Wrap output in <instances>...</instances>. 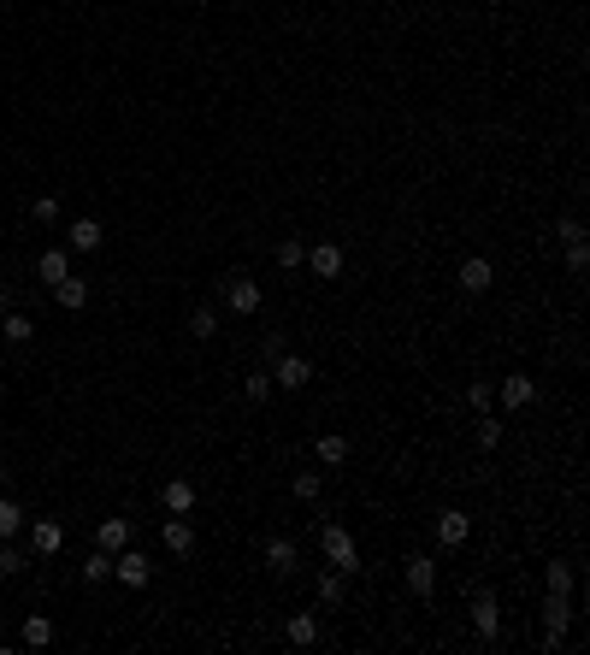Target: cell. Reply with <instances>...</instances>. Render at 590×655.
Returning <instances> with one entry per match:
<instances>
[{
	"label": "cell",
	"instance_id": "obj_1",
	"mask_svg": "<svg viewBox=\"0 0 590 655\" xmlns=\"http://www.w3.org/2000/svg\"><path fill=\"white\" fill-rule=\"evenodd\" d=\"M319 549H325V561H331L343 579H349V573H360V549H354V538L343 526H325L319 531Z\"/></svg>",
	"mask_w": 590,
	"mask_h": 655
},
{
	"label": "cell",
	"instance_id": "obj_2",
	"mask_svg": "<svg viewBox=\"0 0 590 655\" xmlns=\"http://www.w3.org/2000/svg\"><path fill=\"white\" fill-rule=\"evenodd\" d=\"M219 296H225V307H230V314H242V319L260 314V284H254L248 271H230L225 284H219Z\"/></svg>",
	"mask_w": 590,
	"mask_h": 655
},
{
	"label": "cell",
	"instance_id": "obj_3",
	"mask_svg": "<svg viewBox=\"0 0 590 655\" xmlns=\"http://www.w3.org/2000/svg\"><path fill=\"white\" fill-rule=\"evenodd\" d=\"M113 579H118V584H130V590H142V584L154 579V561H148V556H136V549L125 543V549L113 556Z\"/></svg>",
	"mask_w": 590,
	"mask_h": 655
},
{
	"label": "cell",
	"instance_id": "obj_4",
	"mask_svg": "<svg viewBox=\"0 0 590 655\" xmlns=\"http://www.w3.org/2000/svg\"><path fill=\"white\" fill-rule=\"evenodd\" d=\"M308 378H313V360H308V355H290V349H283V355L272 360V384H283V390H308Z\"/></svg>",
	"mask_w": 590,
	"mask_h": 655
},
{
	"label": "cell",
	"instance_id": "obj_5",
	"mask_svg": "<svg viewBox=\"0 0 590 655\" xmlns=\"http://www.w3.org/2000/svg\"><path fill=\"white\" fill-rule=\"evenodd\" d=\"M160 543H166L171 556H195V526H189V513H171L166 526H160Z\"/></svg>",
	"mask_w": 590,
	"mask_h": 655
},
{
	"label": "cell",
	"instance_id": "obj_6",
	"mask_svg": "<svg viewBox=\"0 0 590 655\" xmlns=\"http://www.w3.org/2000/svg\"><path fill=\"white\" fill-rule=\"evenodd\" d=\"M473 626H478V638H502V602L490 597V590H478L473 597Z\"/></svg>",
	"mask_w": 590,
	"mask_h": 655
},
{
	"label": "cell",
	"instance_id": "obj_7",
	"mask_svg": "<svg viewBox=\"0 0 590 655\" xmlns=\"http://www.w3.org/2000/svg\"><path fill=\"white\" fill-rule=\"evenodd\" d=\"M402 573H408V590H413L420 602L437 590V561H431V556H408V561H402Z\"/></svg>",
	"mask_w": 590,
	"mask_h": 655
},
{
	"label": "cell",
	"instance_id": "obj_8",
	"mask_svg": "<svg viewBox=\"0 0 590 655\" xmlns=\"http://www.w3.org/2000/svg\"><path fill=\"white\" fill-rule=\"evenodd\" d=\"M466 531H473V520H466L461 508H443V513H437V543H443V549H461Z\"/></svg>",
	"mask_w": 590,
	"mask_h": 655
},
{
	"label": "cell",
	"instance_id": "obj_9",
	"mask_svg": "<svg viewBox=\"0 0 590 655\" xmlns=\"http://www.w3.org/2000/svg\"><path fill=\"white\" fill-rule=\"evenodd\" d=\"M496 284V266L484 254H473V260H461V289L466 296H484V289Z\"/></svg>",
	"mask_w": 590,
	"mask_h": 655
},
{
	"label": "cell",
	"instance_id": "obj_10",
	"mask_svg": "<svg viewBox=\"0 0 590 655\" xmlns=\"http://www.w3.org/2000/svg\"><path fill=\"white\" fill-rule=\"evenodd\" d=\"M65 243H71V248H77V254H95V248H100V243H107V230H100V225H95V219H77V225H71V230H65Z\"/></svg>",
	"mask_w": 590,
	"mask_h": 655
},
{
	"label": "cell",
	"instance_id": "obj_11",
	"mask_svg": "<svg viewBox=\"0 0 590 655\" xmlns=\"http://www.w3.org/2000/svg\"><path fill=\"white\" fill-rule=\"evenodd\" d=\"M295 561H301L295 538H272V543H266V567L278 573V579H283V573H295Z\"/></svg>",
	"mask_w": 590,
	"mask_h": 655
},
{
	"label": "cell",
	"instance_id": "obj_12",
	"mask_svg": "<svg viewBox=\"0 0 590 655\" xmlns=\"http://www.w3.org/2000/svg\"><path fill=\"white\" fill-rule=\"evenodd\" d=\"M496 396H502V408L514 413V408H532V396H537V384L532 378H525V372H514V378H508L502 390H496Z\"/></svg>",
	"mask_w": 590,
	"mask_h": 655
},
{
	"label": "cell",
	"instance_id": "obj_13",
	"mask_svg": "<svg viewBox=\"0 0 590 655\" xmlns=\"http://www.w3.org/2000/svg\"><path fill=\"white\" fill-rule=\"evenodd\" d=\"M160 502H166V513H195V485H189V478H171V485L160 490Z\"/></svg>",
	"mask_w": 590,
	"mask_h": 655
},
{
	"label": "cell",
	"instance_id": "obj_14",
	"mask_svg": "<svg viewBox=\"0 0 590 655\" xmlns=\"http://www.w3.org/2000/svg\"><path fill=\"white\" fill-rule=\"evenodd\" d=\"M59 543H65V531H59L54 520H36V526H30V549H36V556H59Z\"/></svg>",
	"mask_w": 590,
	"mask_h": 655
},
{
	"label": "cell",
	"instance_id": "obj_15",
	"mask_svg": "<svg viewBox=\"0 0 590 655\" xmlns=\"http://www.w3.org/2000/svg\"><path fill=\"white\" fill-rule=\"evenodd\" d=\"M36 278H42V284H59V278H71L65 248H48V254H36Z\"/></svg>",
	"mask_w": 590,
	"mask_h": 655
},
{
	"label": "cell",
	"instance_id": "obj_16",
	"mask_svg": "<svg viewBox=\"0 0 590 655\" xmlns=\"http://www.w3.org/2000/svg\"><path fill=\"white\" fill-rule=\"evenodd\" d=\"M308 266L319 271V278H337V271H343V248H337V243H319V248H308Z\"/></svg>",
	"mask_w": 590,
	"mask_h": 655
},
{
	"label": "cell",
	"instance_id": "obj_17",
	"mask_svg": "<svg viewBox=\"0 0 590 655\" xmlns=\"http://www.w3.org/2000/svg\"><path fill=\"white\" fill-rule=\"evenodd\" d=\"M95 538H100V549H107V556H118V549L130 543V520H100Z\"/></svg>",
	"mask_w": 590,
	"mask_h": 655
},
{
	"label": "cell",
	"instance_id": "obj_18",
	"mask_svg": "<svg viewBox=\"0 0 590 655\" xmlns=\"http://www.w3.org/2000/svg\"><path fill=\"white\" fill-rule=\"evenodd\" d=\"M283 638L308 650V643H319V620H313V614H290V626H283Z\"/></svg>",
	"mask_w": 590,
	"mask_h": 655
},
{
	"label": "cell",
	"instance_id": "obj_19",
	"mask_svg": "<svg viewBox=\"0 0 590 655\" xmlns=\"http://www.w3.org/2000/svg\"><path fill=\"white\" fill-rule=\"evenodd\" d=\"M54 296H59V307H65V314H77V307L89 301V284H83V278H59Z\"/></svg>",
	"mask_w": 590,
	"mask_h": 655
},
{
	"label": "cell",
	"instance_id": "obj_20",
	"mask_svg": "<svg viewBox=\"0 0 590 655\" xmlns=\"http://www.w3.org/2000/svg\"><path fill=\"white\" fill-rule=\"evenodd\" d=\"M189 337H195V342L219 337V307H195V314H189Z\"/></svg>",
	"mask_w": 590,
	"mask_h": 655
},
{
	"label": "cell",
	"instance_id": "obj_21",
	"mask_svg": "<svg viewBox=\"0 0 590 655\" xmlns=\"http://www.w3.org/2000/svg\"><path fill=\"white\" fill-rule=\"evenodd\" d=\"M24 643L30 650H48V643H54V620H48V614H30L24 620Z\"/></svg>",
	"mask_w": 590,
	"mask_h": 655
},
{
	"label": "cell",
	"instance_id": "obj_22",
	"mask_svg": "<svg viewBox=\"0 0 590 655\" xmlns=\"http://www.w3.org/2000/svg\"><path fill=\"white\" fill-rule=\"evenodd\" d=\"M0 337H6V342H30V337H36V325H30L24 314H13V307H6V314H0Z\"/></svg>",
	"mask_w": 590,
	"mask_h": 655
},
{
	"label": "cell",
	"instance_id": "obj_23",
	"mask_svg": "<svg viewBox=\"0 0 590 655\" xmlns=\"http://www.w3.org/2000/svg\"><path fill=\"white\" fill-rule=\"evenodd\" d=\"M543 584H549V597H573V567H567V561H549Z\"/></svg>",
	"mask_w": 590,
	"mask_h": 655
},
{
	"label": "cell",
	"instance_id": "obj_24",
	"mask_svg": "<svg viewBox=\"0 0 590 655\" xmlns=\"http://www.w3.org/2000/svg\"><path fill=\"white\" fill-rule=\"evenodd\" d=\"M319 461H325V467H343V461H349V437L325 431V437H319Z\"/></svg>",
	"mask_w": 590,
	"mask_h": 655
},
{
	"label": "cell",
	"instance_id": "obj_25",
	"mask_svg": "<svg viewBox=\"0 0 590 655\" xmlns=\"http://www.w3.org/2000/svg\"><path fill=\"white\" fill-rule=\"evenodd\" d=\"M18 531H24V508L13 496H0V538H18Z\"/></svg>",
	"mask_w": 590,
	"mask_h": 655
},
{
	"label": "cell",
	"instance_id": "obj_26",
	"mask_svg": "<svg viewBox=\"0 0 590 655\" xmlns=\"http://www.w3.org/2000/svg\"><path fill=\"white\" fill-rule=\"evenodd\" d=\"M83 579H89V584H100V579H113V556H107V549H95V556L83 561Z\"/></svg>",
	"mask_w": 590,
	"mask_h": 655
},
{
	"label": "cell",
	"instance_id": "obj_27",
	"mask_svg": "<svg viewBox=\"0 0 590 655\" xmlns=\"http://www.w3.org/2000/svg\"><path fill=\"white\" fill-rule=\"evenodd\" d=\"M319 602H325V608H337V602H343V573H337V567L319 579Z\"/></svg>",
	"mask_w": 590,
	"mask_h": 655
},
{
	"label": "cell",
	"instance_id": "obj_28",
	"mask_svg": "<svg viewBox=\"0 0 590 655\" xmlns=\"http://www.w3.org/2000/svg\"><path fill=\"white\" fill-rule=\"evenodd\" d=\"M242 390H248V401H266L272 396V372H248V378H242Z\"/></svg>",
	"mask_w": 590,
	"mask_h": 655
},
{
	"label": "cell",
	"instance_id": "obj_29",
	"mask_svg": "<svg viewBox=\"0 0 590 655\" xmlns=\"http://www.w3.org/2000/svg\"><path fill=\"white\" fill-rule=\"evenodd\" d=\"M13 573H24V556H18L13 543L0 538V579H13Z\"/></svg>",
	"mask_w": 590,
	"mask_h": 655
},
{
	"label": "cell",
	"instance_id": "obj_30",
	"mask_svg": "<svg viewBox=\"0 0 590 655\" xmlns=\"http://www.w3.org/2000/svg\"><path fill=\"white\" fill-rule=\"evenodd\" d=\"M301 260H308V248L295 243V237H283L278 243V266H301Z\"/></svg>",
	"mask_w": 590,
	"mask_h": 655
},
{
	"label": "cell",
	"instance_id": "obj_31",
	"mask_svg": "<svg viewBox=\"0 0 590 655\" xmlns=\"http://www.w3.org/2000/svg\"><path fill=\"white\" fill-rule=\"evenodd\" d=\"M295 496H301V502H319V472H295Z\"/></svg>",
	"mask_w": 590,
	"mask_h": 655
},
{
	"label": "cell",
	"instance_id": "obj_32",
	"mask_svg": "<svg viewBox=\"0 0 590 655\" xmlns=\"http://www.w3.org/2000/svg\"><path fill=\"white\" fill-rule=\"evenodd\" d=\"M30 213H36V225H54V219H59V201L54 195H36V207H30Z\"/></svg>",
	"mask_w": 590,
	"mask_h": 655
},
{
	"label": "cell",
	"instance_id": "obj_33",
	"mask_svg": "<svg viewBox=\"0 0 590 655\" xmlns=\"http://www.w3.org/2000/svg\"><path fill=\"white\" fill-rule=\"evenodd\" d=\"M555 237H561V243H578V237H585V225L567 213V219H555Z\"/></svg>",
	"mask_w": 590,
	"mask_h": 655
},
{
	"label": "cell",
	"instance_id": "obj_34",
	"mask_svg": "<svg viewBox=\"0 0 590 655\" xmlns=\"http://www.w3.org/2000/svg\"><path fill=\"white\" fill-rule=\"evenodd\" d=\"M567 266H573V271H585V266H590V248H585V237H578V243H567Z\"/></svg>",
	"mask_w": 590,
	"mask_h": 655
},
{
	"label": "cell",
	"instance_id": "obj_35",
	"mask_svg": "<svg viewBox=\"0 0 590 655\" xmlns=\"http://www.w3.org/2000/svg\"><path fill=\"white\" fill-rule=\"evenodd\" d=\"M478 443H484V449H496V443H502V426H496V419H478Z\"/></svg>",
	"mask_w": 590,
	"mask_h": 655
},
{
	"label": "cell",
	"instance_id": "obj_36",
	"mask_svg": "<svg viewBox=\"0 0 590 655\" xmlns=\"http://www.w3.org/2000/svg\"><path fill=\"white\" fill-rule=\"evenodd\" d=\"M466 401H473V408L484 413V408H490V401H496V390H490V384H473V390H466Z\"/></svg>",
	"mask_w": 590,
	"mask_h": 655
},
{
	"label": "cell",
	"instance_id": "obj_37",
	"mask_svg": "<svg viewBox=\"0 0 590 655\" xmlns=\"http://www.w3.org/2000/svg\"><path fill=\"white\" fill-rule=\"evenodd\" d=\"M260 349H266V360H278L283 355V331H266V342H260Z\"/></svg>",
	"mask_w": 590,
	"mask_h": 655
},
{
	"label": "cell",
	"instance_id": "obj_38",
	"mask_svg": "<svg viewBox=\"0 0 590 655\" xmlns=\"http://www.w3.org/2000/svg\"><path fill=\"white\" fill-rule=\"evenodd\" d=\"M6 307H13V289H6V278H0V314H6Z\"/></svg>",
	"mask_w": 590,
	"mask_h": 655
}]
</instances>
